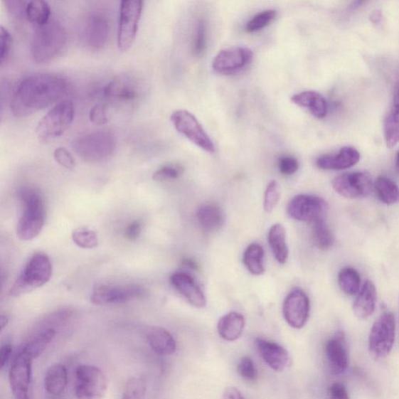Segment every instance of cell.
I'll use <instances>...</instances> for the list:
<instances>
[{
  "mask_svg": "<svg viewBox=\"0 0 399 399\" xmlns=\"http://www.w3.org/2000/svg\"><path fill=\"white\" fill-rule=\"evenodd\" d=\"M64 77L52 73H37L23 78L13 94L11 110L15 117H24L58 102L68 92Z\"/></svg>",
  "mask_w": 399,
  "mask_h": 399,
  "instance_id": "obj_1",
  "label": "cell"
},
{
  "mask_svg": "<svg viewBox=\"0 0 399 399\" xmlns=\"http://www.w3.org/2000/svg\"><path fill=\"white\" fill-rule=\"evenodd\" d=\"M67 43V31L60 23L50 21L38 26L31 40L32 59L38 63L50 62L63 52Z\"/></svg>",
  "mask_w": 399,
  "mask_h": 399,
  "instance_id": "obj_2",
  "label": "cell"
},
{
  "mask_svg": "<svg viewBox=\"0 0 399 399\" xmlns=\"http://www.w3.org/2000/svg\"><path fill=\"white\" fill-rule=\"evenodd\" d=\"M147 87L144 80L134 73H124L113 78L102 91L109 103L124 110H132L144 99Z\"/></svg>",
  "mask_w": 399,
  "mask_h": 399,
  "instance_id": "obj_3",
  "label": "cell"
},
{
  "mask_svg": "<svg viewBox=\"0 0 399 399\" xmlns=\"http://www.w3.org/2000/svg\"><path fill=\"white\" fill-rule=\"evenodd\" d=\"M23 205V213L17 226L18 238L21 240H31L42 231L45 221V207L42 195L38 190L23 186L19 191Z\"/></svg>",
  "mask_w": 399,
  "mask_h": 399,
  "instance_id": "obj_4",
  "label": "cell"
},
{
  "mask_svg": "<svg viewBox=\"0 0 399 399\" xmlns=\"http://www.w3.org/2000/svg\"><path fill=\"white\" fill-rule=\"evenodd\" d=\"M53 266L50 257L42 252L32 256L14 282L11 290V297H21L42 287L50 280Z\"/></svg>",
  "mask_w": 399,
  "mask_h": 399,
  "instance_id": "obj_5",
  "label": "cell"
},
{
  "mask_svg": "<svg viewBox=\"0 0 399 399\" xmlns=\"http://www.w3.org/2000/svg\"><path fill=\"white\" fill-rule=\"evenodd\" d=\"M75 118V107L70 101L57 103L38 122L36 133L43 141L61 136L70 127Z\"/></svg>",
  "mask_w": 399,
  "mask_h": 399,
  "instance_id": "obj_6",
  "label": "cell"
},
{
  "mask_svg": "<svg viewBox=\"0 0 399 399\" xmlns=\"http://www.w3.org/2000/svg\"><path fill=\"white\" fill-rule=\"evenodd\" d=\"M73 148L80 158L88 161L107 159L117 148V138L110 132H97L78 138Z\"/></svg>",
  "mask_w": 399,
  "mask_h": 399,
  "instance_id": "obj_7",
  "label": "cell"
},
{
  "mask_svg": "<svg viewBox=\"0 0 399 399\" xmlns=\"http://www.w3.org/2000/svg\"><path fill=\"white\" fill-rule=\"evenodd\" d=\"M395 339V320L393 313H383L373 324L369 336L370 353L374 360L385 359L392 351Z\"/></svg>",
  "mask_w": 399,
  "mask_h": 399,
  "instance_id": "obj_8",
  "label": "cell"
},
{
  "mask_svg": "<svg viewBox=\"0 0 399 399\" xmlns=\"http://www.w3.org/2000/svg\"><path fill=\"white\" fill-rule=\"evenodd\" d=\"M142 0H124L120 3L117 44L126 52L132 47L143 10Z\"/></svg>",
  "mask_w": 399,
  "mask_h": 399,
  "instance_id": "obj_9",
  "label": "cell"
},
{
  "mask_svg": "<svg viewBox=\"0 0 399 399\" xmlns=\"http://www.w3.org/2000/svg\"><path fill=\"white\" fill-rule=\"evenodd\" d=\"M75 395L78 399H101L107 389V379L97 366L83 364L75 371Z\"/></svg>",
  "mask_w": 399,
  "mask_h": 399,
  "instance_id": "obj_10",
  "label": "cell"
},
{
  "mask_svg": "<svg viewBox=\"0 0 399 399\" xmlns=\"http://www.w3.org/2000/svg\"><path fill=\"white\" fill-rule=\"evenodd\" d=\"M170 119L177 132L198 148L209 153L215 152L213 142L191 112L184 110H176Z\"/></svg>",
  "mask_w": 399,
  "mask_h": 399,
  "instance_id": "obj_11",
  "label": "cell"
},
{
  "mask_svg": "<svg viewBox=\"0 0 399 399\" xmlns=\"http://www.w3.org/2000/svg\"><path fill=\"white\" fill-rule=\"evenodd\" d=\"M328 209V203L322 198L316 195L299 194L289 201L287 213L297 221L313 224L324 219Z\"/></svg>",
  "mask_w": 399,
  "mask_h": 399,
  "instance_id": "obj_12",
  "label": "cell"
},
{
  "mask_svg": "<svg viewBox=\"0 0 399 399\" xmlns=\"http://www.w3.org/2000/svg\"><path fill=\"white\" fill-rule=\"evenodd\" d=\"M146 294V290L137 284L119 287L104 284L94 290L91 301L93 304L100 306L117 305L143 299Z\"/></svg>",
  "mask_w": 399,
  "mask_h": 399,
  "instance_id": "obj_13",
  "label": "cell"
},
{
  "mask_svg": "<svg viewBox=\"0 0 399 399\" xmlns=\"http://www.w3.org/2000/svg\"><path fill=\"white\" fill-rule=\"evenodd\" d=\"M332 186L341 196L358 198L368 196L373 187L371 175L364 171L346 173L336 176Z\"/></svg>",
  "mask_w": 399,
  "mask_h": 399,
  "instance_id": "obj_14",
  "label": "cell"
},
{
  "mask_svg": "<svg viewBox=\"0 0 399 399\" xmlns=\"http://www.w3.org/2000/svg\"><path fill=\"white\" fill-rule=\"evenodd\" d=\"M110 21L107 16L100 11H94L87 15L83 31L85 45L90 50H102L110 37Z\"/></svg>",
  "mask_w": 399,
  "mask_h": 399,
  "instance_id": "obj_15",
  "label": "cell"
},
{
  "mask_svg": "<svg viewBox=\"0 0 399 399\" xmlns=\"http://www.w3.org/2000/svg\"><path fill=\"white\" fill-rule=\"evenodd\" d=\"M32 361L23 349L14 357L9 371V379L15 399H30Z\"/></svg>",
  "mask_w": 399,
  "mask_h": 399,
  "instance_id": "obj_16",
  "label": "cell"
},
{
  "mask_svg": "<svg viewBox=\"0 0 399 399\" xmlns=\"http://www.w3.org/2000/svg\"><path fill=\"white\" fill-rule=\"evenodd\" d=\"M282 313L289 326L295 329H303L309 315V299L307 293L300 289L291 291L284 299Z\"/></svg>",
  "mask_w": 399,
  "mask_h": 399,
  "instance_id": "obj_17",
  "label": "cell"
},
{
  "mask_svg": "<svg viewBox=\"0 0 399 399\" xmlns=\"http://www.w3.org/2000/svg\"><path fill=\"white\" fill-rule=\"evenodd\" d=\"M253 53L246 47H233L220 51L213 62V68L221 75H232L250 63Z\"/></svg>",
  "mask_w": 399,
  "mask_h": 399,
  "instance_id": "obj_18",
  "label": "cell"
},
{
  "mask_svg": "<svg viewBox=\"0 0 399 399\" xmlns=\"http://www.w3.org/2000/svg\"><path fill=\"white\" fill-rule=\"evenodd\" d=\"M325 353L331 371L334 374H341L348 368L349 356L346 341L344 332L338 331L325 345Z\"/></svg>",
  "mask_w": 399,
  "mask_h": 399,
  "instance_id": "obj_19",
  "label": "cell"
},
{
  "mask_svg": "<svg viewBox=\"0 0 399 399\" xmlns=\"http://www.w3.org/2000/svg\"><path fill=\"white\" fill-rule=\"evenodd\" d=\"M171 283L173 287L188 302L197 308H205L207 304L206 295L196 282L191 275L183 272H177L171 276Z\"/></svg>",
  "mask_w": 399,
  "mask_h": 399,
  "instance_id": "obj_20",
  "label": "cell"
},
{
  "mask_svg": "<svg viewBox=\"0 0 399 399\" xmlns=\"http://www.w3.org/2000/svg\"><path fill=\"white\" fill-rule=\"evenodd\" d=\"M258 352L264 361L277 372L287 369L289 363V355L286 349L274 341L257 339Z\"/></svg>",
  "mask_w": 399,
  "mask_h": 399,
  "instance_id": "obj_21",
  "label": "cell"
},
{
  "mask_svg": "<svg viewBox=\"0 0 399 399\" xmlns=\"http://www.w3.org/2000/svg\"><path fill=\"white\" fill-rule=\"evenodd\" d=\"M361 159L360 152L353 147H344L335 154H324L316 165L324 170H344L356 165Z\"/></svg>",
  "mask_w": 399,
  "mask_h": 399,
  "instance_id": "obj_22",
  "label": "cell"
},
{
  "mask_svg": "<svg viewBox=\"0 0 399 399\" xmlns=\"http://www.w3.org/2000/svg\"><path fill=\"white\" fill-rule=\"evenodd\" d=\"M378 293L376 284L366 280L359 292L353 306V313L358 319H368L376 311Z\"/></svg>",
  "mask_w": 399,
  "mask_h": 399,
  "instance_id": "obj_23",
  "label": "cell"
},
{
  "mask_svg": "<svg viewBox=\"0 0 399 399\" xmlns=\"http://www.w3.org/2000/svg\"><path fill=\"white\" fill-rule=\"evenodd\" d=\"M291 101L299 107L308 110L317 119H323L327 116L328 102L319 92L307 91L296 94L292 96Z\"/></svg>",
  "mask_w": 399,
  "mask_h": 399,
  "instance_id": "obj_24",
  "label": "cell"
},
{
  "mask_svg": "<svg viewBox=\"0 0 399 399\" xmlns=\"http://www.w3.org/2000/svg\"><path fill=\"white\" fill-rule=\"evenodd\" d=\"M384 137L390 149L399 142V84L395 88L392 107L384 120Z\"/></svg>",
  "mask_w": 399,
  "mask_h": 399,
  "instance_id": "obj_25",
  "label": "cell"
},
{
  "mask_svg": "<svg viewBox=\"0 0 399 399\" xmlns=\"http://www.w3.org/2000/svg\"><path fill=\"white\" fill-rule=\"evenodd\" d=\"M147 340L153 351L160 356H169L176 352V340L164 328H151L147 334Z\"/></svg>",
  "mask_w": 399,
  "mask_h": 399,
  "instance_id": "obj_26",
  "label": "cell"
},
{
  "mask_svg": "<svg viewBox=\"0 0 399 399\" xmlns=\"http://www.w3.org/2000/svg\"><path fill=\"white\" fill-rule=\"evenodd\" d=\"M245 328V319L238 312L224 315L218 322L217 330L220 337L227 341L238 340Z\"/></svg>",
  "mask_w": 399,
  "mask_h": 399,
  "instance_id": "obj_27",
  "label": "cell"
},
{
  "mask_svg": "<svg viewBox=\"0 0 399 399\" xmlns=\"http://www.w3.org/2000/svg\"><path fill=\"white\" fill-rule=\"evenodd\" d=\"M268 243L277 262L286 264L289 258V248L286 229L282 224L275 223L271 227L268 233Z\"/></svg>",
  "mask_w": 399,
  "mask_h": 399,
  "instance_id": "obj_28",
  "label": "cell"
},
{
  "mask_svg": "<svg viewBox=\"0 0 399 399\" xmlns=\"http://www.w3.org/2000/svg\"><path fill=\"white\" fill-rule=\"evenodd\" d=\"M197 219L203 230L213 232L219 229L224 222L222 209L216 203H203L197 211Z\"/></svg>",
  "mask_w": 399,
  "mask_h": 399,
  "instance_id": "obj_29",
  "label": "cell"
},
{
  "mask_svg": "<svg viewBox=\"0 0 399 399\" xmlns=\"http://www.w3.org/2000/svg\"><path fill=\"white\" fill-rule=\"evenodd\" d=\"M68 383V373L66 366L55 363L46 373L44 385L47 392L53 395H60L66 389Z\"/></svg>",
  "mask_w": 399,
  "mask_h": 399,
  "instance_id": "obj_30",
  "label": "cell"
},
{
  "mask_svg": "<svg viewBox=\"0 0 399 399\" xmlns=\"http://www.w3.org/2000/svg\"><path fill=\"white\" fill-rule=\"evenodd\" d=\"M265 251L262 246L252 243L243 254V263L252 275L259 276L265 272L264 264Z\"/></svg>",
  "mask_w": 399,
  "mask_h": 399,
  "instance_id": "obj_31",
  "label": "cell"
},
{
  "mask_svg": "<svg viewBox=\"0 0 399 399\" xmlns=\"http://www.w3.org/2000/svg\"><path fill=\"white\" fill-rule=\"evenodd\" d=\"M378 199L388 206L399 203V186L386 176H379L373 184Z\"/></svg>",
  "mask_w": 399,
  "mask_h": 399,
  "instance_id": "obj_32",
  "label": "cell"
},
{
  "mask_svg": "<svg viewBox=\"0 0 399 399\" xmlns=\"http://www.w3.org/2000/svg\"><path fill=\"white\" fill-rule=\"evenodd\" d=\"M55 336V331L54 329H48L42 331L32 339L23 348V350L32 360L36 359V358L43 354L48 346L51 344Z\"/></svg>",
  "mask_w": 399,
  "mask_h": 399,
  "instance_id": "obj_33",
  "label": "cell"
},
{
  "mask_svg": "<svg viewBox=\"0 0 399 399\" xmlns=\"http://www.w3.org/2000/svg\"><path fill=\"white\" fill-rule=\"evenodd\" d=\"M338 282L340 289L349 296L357 294L361 289V275L353 267H346L341 270L339 273Z\"/></svg>",
  "mask_w": 399,
  "mask_h": 399,
  "instance_id": "obj_34",
  "label": "cell"
},
{
  "mask_svg": "<svg viewBox=\"0 0 399 399\" xmlns=\"http://www.w3.org/2000/svg\"><path fill=\"white\" fill-rule=\"evenodd\" d=\"M26 15L29 22L36 24V27L42 26L50 22L51 8L43 0H33L28 1Z\"/></svg>",
  "mask_w": 399,
  "mask_h": 399,
  "instance_id": "obj_35",
  "label": "cell"
},
{
  "mask_svg": "<svg viewBox=\"0 0 399 399\" xmlns=\"http://www.w3.org/2000/svg\"><path fill=\"white\" fill-rule=\"evenodd\" d=\"M312 240L314 245L321 250L330 249L335 243V238L324 219L312 224Z\"/></svg>",
  "mask_w": 399,
  "mask_h": 399,
  "instance_id": "obj_36",
  "label": "cell"
},
{
  "mask_svg": "<svg viewBox=\"0 0 399 399\" xmlns=\"http://www.w3.org/2000/svg\"><path fill=\"white\" fill-rule=\"evenodd\" d=\"M146 392L145 379L141 376H133L127 380L122 399H144Z\"/></svg>",
  "mask_w": 399,
  "mask_h": 399,
  "instance_id": "obj_37",
  "label": "cell"
},
{
  "mask_svg": "<svg viewBox=\"0 0 399 399\" xmlns=\"http://www.w3.org/2000/svg\"><path fill=\"white\" fill-rule=\"evenodd\" d=\"M72 239L79 248L85 249L95 248L99 244L97 233L87 228H80L73 231Z\"/></svg>",
  "mask_w": 399,
  "mask_h": 399,
  "instance_id": "obj_38",
  "label": "cell"
},
{
  "mask_svg": "<svg viewBox=\"0 0 399 399\" xmlns=\"http://www.w3.org/2000/svg\"><path fill=\"white\" fill-rule=\"evenodd\" d=\"M276 16L277 11L274 10L260 12L248 21L246 24V31L249 32V33H253V32L262 30L272 23Z\"/></svg>",
  "mask_w": 399,
  "mask_h": 399,
  "instance_id": "obj_39",
  "label": "cell"
},
{
  "mask_svg": "<svg viewBox=\"0 0 399 399\" xmlns=\"http://www.w3.org/2000/svg\"><path fill=\"white\" fill-rule=\"evenodd\" d=\"M281 198V189L278 182L275 181L268 183L264 198V209L267 213H271L278 206Z\"/></svg>",
  "mask_w": 399,
  "mask_h": 399,
  "instance_id": "obj_40",
  "label": "cell"
},
{
  "mask_svg": "<svg viewBox=\"0 0 399 399\" xmlns=\"http://www.w3.org/2000/svg\"><path fill=\"white\" fill-rule=\"evenodd\" d=\"M183 167L180 165H166L156 171L152 176L154 181L165 182L176 180L183 174Z\"/></svg>",
  "mask_w": 399,
  "mask_h": 399,
  "instance_id": "obj_41",
  "label": "cell"
},
{
  "mask_svg": "<svg viewBox=\"0 0 399 399\" xmlns=\"http://www.w3.org/2000/svg\"><path fill=\"white\" fill-rule=\"evenodd\" d=\"M238 371L240 376L244 379L250 382L257 381L258 373L256 366L251 358L244 356L240 361Z\"/></svg>",
  "mask_w": 399,
  "mask_h": 399,
  "instance_id": "obj_42",
  "label": "cell"
},
{
  "mask_svg": "<svg viewBox=\"0 0 399 399\" xmlns=\"http://www.w3.org/2000/svg\"><path fill=\"white\" fill-rule=\"evenodd\" d=\"M13 46V38L10 31L4 26L0 27V63L1 66L9 58Z\"/></svg>",
  "mask_w": 399,
  "mask_h": 399,
  "instance_id": "obj_43",
  "label": "cell"
},
{
  "mask_svg": "<svg viewBox=\"0 0 399 399\" xmlns=\"http://www.w3.org/2000/svg\"><path fill=\"white\" fill-rule=\"evenodd\" d=\"M6 10L13 18L18 20H27V6L28 2L23 0H7L4 2Z\"/></svg>",
  "mask_w": 399,
  "mask_h": 399,
  "instance_id": "obj_44",
  "label": "cell"
},
{
  "mask_svg": "<svg viewBox=\"0 0 399 399\" xmlns=\"http://www.w3.org/2000/svg\"><path fill=\"white\" fill-rule=\"evenodd\" d=\"M89 118L95 125L107 124L109 120L107 105L104 103H97L94 105L89 113Z\"/></svg>",
  "mask_w": 399,
  "mask_h": 399,
  "instance_id": "obj_45",
  "label": "cell"
},
{
  "mask_svg": "<svg viewBox=\"0 0 399 399\" xmlns=\"http://www.w3.org/2000/svg\"><path fill=\"white\" fill-rule=\"evenodd\" d=\"M55 160L58 164L68 169H73L75 167V161L72 154L66 149L60 147L55 149L53 152Z\"/></svg>",
  "mask_w": 399,
  "mask_h": 399,
  "instance_id": "obj_46",
  "label": "cell"
},
{
  "mask_svg": "<svg viewBox=\"0 0 399 399\" xmlns=\"http://www.w3.org/2000/svg\"><path fill=\"white\" fill-rule=\"evenodd\" d=\"M279 168L282 174L291 176L297 172L299 162L294 157L283 156L280 159Z\"/></svg>",
  "mask_w": 399,
  "mask_h": 399,
  "instance_id": "obj_47",
  "label": "cell"
},
{
  "mask_svg": "<svg viewBox=\"0 0 399 399\" xmlns=\"http://www.w3.org/2000/svg\"><path fill=\"white\" fill-rule=\"evenodd\" d=\"M206 47V26L203 23L198 24L196 36L194 38L193 50L195 54L201 55L205 51Z\"/></svg>",
  "mask_w": 399,
  "mask_h": 399,
  "instance_id": "obj_48",
  "label": "cell"
},
{
  "mask_svg": "<svg viewBox=\"0 0 399 399\" xmlns=\"http://www.w3.org/2000/svg\"><path fill=\"white\" fill-rule=\"evenodd\" d=\"M329 399H349L346 386L341 383H335L329 388Z\"/></svg>",
  "mask_w": 399,
  "mask_h": 399,
  "instance_id": "obj_49",
  "label": "cell"
},
{
  "mask_svg": "<svg viewBox=\"0 0 399 399\" xmlns=\"http://www.w3.org/2000/svg\"><path fill=\"white\" fill-rule=\"evenodd\" d=\"M142 232V225L139 222L134 221L132 223H130L126 230V238L129 240H136Z\"/></svg>",
  "mask_w": 399,
  "mask_h": 399,
  "instance_id": "obj_50",
  "label": "cell"
},
{
  "mask_svg": "<svg viewBox=\"0 0 399 399\" xmlns=\"http://www.w3.org/2000/svg\"><path fill=\"white\" fill-rule=\"evenodd\" d=\"M12 353V346L10 344H5L0 349V368L3 369L11 357Z\"/></svg>",
  "mask_w": 399,
  "mask_h": 399,
  "instance_id": "obj_51",
  "label": "cell"
},
{
  "mask_svg": "<svg viewBox=\"0 0 399 399\" xmlns=\"http://www.w3.org/2000/svg\"><path fill=\"white\" fill-rule=\"evenodd\" d=\"M223 399H245L240 390L234 387H228L224 390Z\"/></svg>",
  "mask_w": 399,
  "mask_h": 399,
  "instance_id": "obj_52",
  "label": "cell"
},
{
  "mask_svg": "<svg viewBox=\"0 0 399 399\" xmlns=\"http://www.w3.org/2000/svg\"><path fill=\"white\" fill-rule=\"evenodd\" d=\"M8 321H9V319H8L7 316L1 315V317H0V324H1L2 330L4 329V328L6 326Z\"/></svg>",
  "mask_w": 399,
  "mask_h": 399,
  "instance_id": "obj_53",
  "label": "cell"
},
{
  "mask_svg": "<svg viewBox=\"0 0 399 399\" xmlns=\"http://www.w3.org/2000/svg\"><path fill=\"white\" fill-rule=\"evenodd\" d=\"M396 169L398 171V173L399 174V151L397 154V157H396Z\"/></svg>",
  "mask_w": 399,
  "mask_h": 399,
  "instance_id": "obj_54",
  "label": "cell"
}]
</instances>
